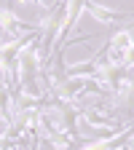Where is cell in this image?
Listing matches in <instances>:
<instances>
[{
  "instance_id": "1",
  "label": "cell",
  "mask_w": 134,
  "mask_h": 150,
  "mask_svg": "<svg viewBox=\"0 0 134 150\" xmlns=\"http://www.w3.org/2000/svg\"><path fill=\"white\" fill-rule=\"evenodd\" d=\"M83 8L86 13H91L94 22H99L105 27H116L118 22H123V19H131L129 11H116V8H107L102 3H97V0H83Z\"/></svg>"
},
{
  "instance_id": "2",
  "label": "cell",
  "mask_w": 134,
  "mask_h": 150,
  "mask_svg": "<svg viewBox=\"0 0 134 150\" xmlns=\"http://www.w3.org/2000/svg\"><path fill=\"white\" fill-rule=\"evenodd\" d=\"M65 0H11V6L19 8V6H38L40 13H48V11H59Z\"/></svg>"
},
{
  "instance_id": "3",
  "label": "cell",
  "mask_w": 134,
  "mask_h": 150,
  "mask_svg": "<svg viewBox=\"0 0 134 150\" xmlns=\"http://www.w3.org/2000/svg\"><path fill=\"white\" fill-rule=\"evenodd\" d=\"M129 22H134V13H131V19H129Z\"/></svg>"
}]
</instances>
